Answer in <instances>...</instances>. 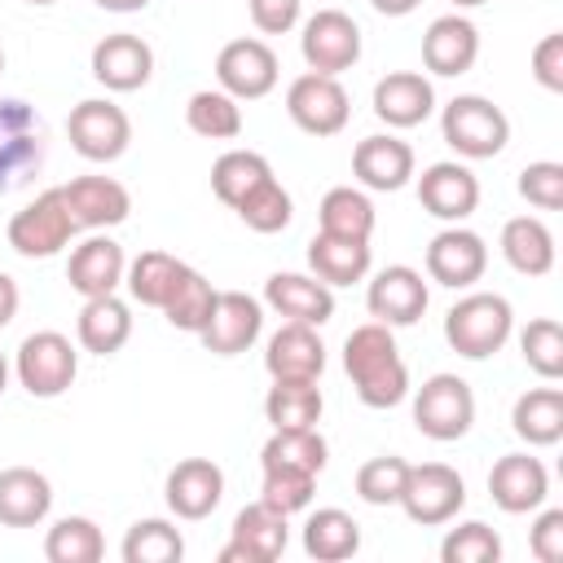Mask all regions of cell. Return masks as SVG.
<instances>
[{
    "label": "cell",
    "mask_w": 563,
    "mask_h": 563,
    "mask_svg": "<svg viewBox=\"0 0 563 563\" xmlns=\"http://www.w3.org/2000/svg\"><path fill=\"white\" fill-rule=\"evenodd\" d=\"M519 198L532 202L537 211H559L563 207V163H554V158L528 163L519 172Z\"/></svg>",
    "instance_id": "obj_48"
},
{
    "label": "cell",
    "mask_w": 563,
    "mask_h": 563,
    "mask_svg": "<svg viewBox=\"0 0 563 563\" xmlns=\"http://www.w3.org/2000/svg\"><path fill=\"white\" fill-rule=\"evenodd\" d=\"M282 79V62L277 53L255 40V35H242V40H229L220 53H216V84L238 97V101H260L277 88Z\"/></svg>",
    "instance_id": "obj_11"
},
{
    "label": "cell",
    "mask_w": 563,
    "mask_h": 563,
    "mask_svg": "<svg viewBox=\"0 0 563 563\" xmlns=\"http://www.w3.org/2000/svg\"><path fill=\"white\" fill-rule=\"evenodd\" d=\"M519 352L537 378H545V383L563 378V325L554 317H532L519 330Z\"/></svg>",
    "instance_id": "obj_44"
},
{
    "label": "cell",
    "mask_w": 563,
    "mask_h": 563,
    "mask_svg": "<svg viewBox=\"0 0 563 563\" xmlns=\"http://www.w3.org/2000/svg\"><path fill=\"white\" fill-rule=\"evenodd\" d=\"M361 550V523L339 510V506H321L308 515L303 523V554L317 563H343Z\"/></svg>",
    "instance_id": "obj_33"
},
{
    "label": "cell",
    "mask_w": 563,
    "mask_h": 563,
    "mask_svg": "<svg viewBox=\"0 0 563 563\" xmlns=\"http://www.w3.org/2000/svg\"><path fill=\"white\" fill-rule=\"evenodd\" d=\"M216 286L198 273V268H180V277H176V286H172V295L163 299V317H167V325L172 330H185V334H198L202 325H207V317H211V308H216Z\"/></svg>",
    "instance_id": "obj_36"
},
{
    "label": "cell",
    "mask_w": 563,
    "mask_h": 563,
    "mask_svg": "<svg viewBox=\"0 0 563 563\" xmlns=\"http://www.w3.org/2000/svg\"><path fill=\"white\" fill-rule=\"evenodd\" d=\"M435 110V88L422 70H387L374 84V114L387 128H418Z\"/></svg>",
    "instance_id": "obj_25"
},
{
    "label": "cell",
    "mask_w": 563,
    "mask_h": 563,
    "mask_svg": "<svg viewBox=\"0 0 563 563\" xmlns=\"http://www.w3.org/2000/svg\"><path fill=\"white\" fill-rule=\"evenodd\" d=\"M264 369H268V378H321L325 343H321L317 325H303V321L277 325L264 343Z\"/></svg>",
    "instance_id": "obj_26"
},
{
    "label": "cell",
    "mask_w": 563,
    "mask_h": 563,
    "mask_svg": "<svg viewBox=\"0 0 563 563\" xmlns=\"http://www.w3.org/2000/svg\"><path fill=\"white\" fill-rule=\"evenodd\" d=\"M299 53L308 62V70L317 75H343L361 62V26L343 13V9H317L308 22H303V35H299Z\"/></svg>",
    "instance_id": "obj_12"
},
{
    "label": "cell",
    "mask_w": 563,
    "mask_h": 563,
    "mask_svg": "<svg viewBox=\"0 0 563 563\" xmlns=\"http://www.w3.org/2000/svg\"><path fill=\"white\" fill-rule=\"evenodd\" d=\"M330 462V444L317 427H286V431H273L260 449V466H299V471H312L321 475Z\"/></svg>",
    "instance_id": "obj_38"
},
{
    "label": "cell",
    "mask_w": 563,
    "mask_h": 563,
    "mask_svg": "<svg viewBox=\"0 0 563 563\" xmlns=\"http://www.w3.org/2000/svg\"><path fill=\"white\" fill-rule=\"evenodd\" d=\"M233 211H238V220H242L251 233H282V229L290 224V216H295V202H290L286 185H282L277 176H268V180H260Z\"/></svg>",
    "instance_id": "obj_43"
},
{
    "label": "cell",
    "mask_w": 563,
    "mask_h": 563,
    "mask_svg": "<svg viewBox=\"0 0 563 563\" xmlns=\"http://www.w3.org/2000/svg\"><path fill=\"white\" fill-rule=\"evenodd\" d=\"M413 427L427 435V440H462L471 427H475V391L466 378L440 369L431 374L418 391H413Z\"/></svg>",
    "instance_id": "obj_4"
},
{
    "label": "cell",
    "mask_w": 563,
    "mask_h": 563,
    "mask_svg": "<svg viewBox=\"0 0 563 563\" xmlns=\"http://www.w3.org/2000/svg\"><path fill=\"white\" fill-rule=\"evenodd\" d=\"M18 303H22V290H18V282L9 277V273H0V330L18 317Z\"/></svg>",
    "instance_id": "obj_52"
},
{
    "label": "cell",
    "mask_w": 563,
    "mask_h": 563,
    "mask_svg": "<svg viewBox=\"0 0 563 563\" xmlns=\"http://www.w3.org/2000/svg\"><path fill=\"white\" fill-rule=\"evenodd\" d=\"M66 136H70V150L79 158H88V163H114L132 145V119H128L123 106H114L106 97H88V101L70 106Z\"/></svg>",
    "instance_id": "obj_8"
},
{
    "label": "cell",
    "mask_w": 563,
    "mask_h": 563,
    "mask_svg": "<svg viewBox=\"0 0 563 563\" xmlns=\"http://www.w3.org/2000/svg\"><path fill=\"white\" fill-rule=\"evenodd\" d=\"M405 479H409V462L396 457V453H378V457L361 462V471H356V497L365 506H396L400 493H405Z\"/></svg>",
    "instance_id": "obj_46"
},
{
    "label": "cell",
    "mask_w": 563,
    "mask_h": 563,
    "mask_svg": "<svg viewBox=\"0 0 563 563\" xmlns=\"http://www.w3.org/2000/svg\"><path fill=\"white\" fill-rule=\"evenodd\" d=\"M510 431L532 449L559 444L563 440V391L559 387H528L510 409Z\"/></svg>",
    "instance_id": "obj_32"
},
{
    "label": "cell",
    "mask_w": 563,
    "mask_h": 563,
    "mask_svg": "<svg viewBox=\"0 0 563 563\" xmlns=\"http://www.w3.org/2000/svg\"><path fill=\"white\" fill-rule=\"evenodd\" d=\"M449 4H457V9H479V4H488V0H449Z\"/></svg>",
    "instance_id": "obj_56"
},
{
    "label": "cell",
    "mask_w": 563,
    "mask_h": 563,
    "mask_svg": "<svg viewBox=\"0 0 563 563\" xmlns=\"http://www.w3.org/2000/svg\"><path fill=\"white\" fill-rule=\"evenodd\" d=\"M343 369L369 409H391L409 396V365L396 347L391 325L365 321L343 339Z\"/></svg>",
    "instance_id": "obj_1"
},
{
    "label": "cell",
    "mask_w": 563,
    "mask_h": 563,
    "mask_svg": "<svg viewBox=\"0 0 563 563\" xmlns=\"http://www.w3.org/2000/svg\"><path fill=\"white\" fill-rule=\"evenodd\" d=\"M101 554H106V537L88 515H66L44 537V559L48 563H97Z\"/></svg>",
    "instance_id": "obj_41"
},
{
    "label": "cell",
    "mask_w": 563,
    "mask_h": 563,
    "mask_svg": "<svg viewBox=\"0 0 563 563\" xmlns=\"http://www.w3.org/2000/svg\"><path fill=\"white\" fill-rule=\"evenodd\" d=\"M92 79L110 92H136L150 84L154 75V48L132 35V31H114V35H101L92 44Z\"/></svg>",
    "instance_id": "obj_18"
},
{
    "label": "cell",
    "mask_w": 563,
    "mask_h": 563,
    "mask_svg": "<svg viewBox=\"0 0 563 563\" xmlns=\"http://www.w3.org/2000/svg\"><path fill=\"white\" fill-rule=\"evenodd\" d=\"M185 123L202 141H233L242 136V106L224 88H198L185 101Z\"/></svg>",
    "instance_id": "obj_37"
},
{
    "label": "cell",
    "mask_w": 563,
    "mask_h": 563,
    "mask_svg": "<svg viewBox=\"0 0 563 563\" xmlns=\"http://www.w3.org/2000/svg\"><path fill=\"white\" fill-rule=\"evenodd\" d=\"M62 198H66L75 224L92 229V233L123 224L128 211H132V194L114 176H75V180L62 185Z\"/></svg>",
    "instance_id": "obj_24"
},
{
    "label": "cell",
    "mask_w": 563,
    "mask_h": 563,
    "mask_svg": "<svg viewBox=\"0 0 563 563\" xmlns=\"http://www.w3.org/2000/svg\"><path fill=\"white\" fill-rule=\"evenodd\" d=\"M352 176L374 194H396L413 180V150L391 132H374L352 150Z\"/></svg>",
    "instance_id": "obj_23"
},
{
    "label": "cell",
    "mask_w": 563,
    "mask_h": 563,
    "mask_svg": "<svg viewBox=\"0 0 563 563\" xmlns=\"http://www.w3.org/2000/svg\"><path fill=\"white\" fill-rule=\"evenodd\" d=\"M427 303H431V290H427V282H422V273L418 268H409V264H387V268H378L374 277H369V286H365V308H369V317L374 321H383V325H413L422 312H427Z\"/></svg>",
    "instance_id": "obj_15"
},
{
    "label": "cell",
    "mask_w": 563,
    "mask_h": 563,
    "mask_svg": "<svg viewBox=\"0 0 563 563\" xmlns=\"http://www.w3.org/2000/svg\"><path fill=\"white\" fill-rule=\"evenodd\" d=\"M264 479H260V501L282 510L286 519L308 510L312 506V493H317V475L312 471H299V466H260Z\"/></svg>",
    "instance_id": "obj_45"
},
{
    "label": "cell",
    "mask_w": 563,
    "mask_h": 563,
    "mask_svg": "<svg viewBox=\"0 0 563 563\" xmlns=\"http://www.w3.org/2000/svg\"><path fill=\"white\" fill-rule=\"evenodd\" d=\"M299 9H303V0H246V13H251V22H255L260 35H286V31H295Z\"/></svg>",
    "instance_id": "obj_50"
},
{
    "label": "cell",
    "mask_w": 563,
    "mask_h": 563,
    "mask_svg": "<svg viewBox=\"0 0 563 563\" xmlns=\"http://www.w3.org/2000/svg\"><path fill=\"white\" fill-rule=\"evenodd\" d=\"M369 264H374V251L369 242H356V238H334V233H312L308 242V268L317 282H325L330 290L334 286H352V282H365L369 277Z\"/></svg>",
    "instance_id": "obj_29"
},
{
    "label": "cell",
    "mask_w": 563,
    "mask_h": 563,
    "mask_svg": "<svg viewBox=\"0 0 563 563\" xmlns=\"http://www.w3.org/2000/svg\"><path fill=\"white\" fill-rule=\"evenodd\" d=\"M488 268V246L475 229L449 224L427 242V277L449 290H471Z\"/></svg>",
    "instance_id": "obj_13"
},
{
    "label": "cell",
    "mask_w": 563,
    "mask_h": 563,
    "mask_svg": "<svg viewBox=\"0 0 563 563\" xmlns=\"http://www.w3.org/2000/svg\"><path fill=\"white\" fill-rule=\"evenodd\" d=\"M264 303L277 317L303 321V325H325L334 317V290L312 273H273L264 282Z\"/></svg>",
    "instance_id": "obj_27"
},
{
    "label": "cell",
    "mask_w": 563,
    "mask_h": 563,
    "mask_svg": "<svg viewBox=\"0 0 563 563\" xmlns=\"http://www.w3.org/2000/svg\"><path fill=\"white\" fill-rule=\"evenodd\" d=\"M260 330H264V303L246 290H220L198 339L216 356H238L260 339Z\"/></svg>",
    "instance_id": "obj_16"
},
{
    "label": "cell",
    "mask_w": 563,
    "mask_h": 563,
    "mask_svg": "<svg viewBox=\"0 0 563 563\" xmlns=\"http://www.w3.org/2000/svg\"><path fill=\"white\" fill-rule=\"evenodd\" d=\"M13 374L18 383L35 396V400H53L62 396L75 374H79V352L75 343L62 334V330H35L18 343V356H13Z\"/></svg>",
    "instance_id": "obj_5"
},
{
    "label": "cell",
    "mask_w": 563,
    "mask_h": 563,
    "mask_svg": "<svg viewBox=\"0 0 563 563\" xmlns=\"http://www.w3.org/2000/svg\"><path fill=\"white\" fill-rule=\"evenodd\" d=\"M515 334V308L497 290H471L444 312V343L466 361H488Z\"/></svg>",
    "instance_id": "obj_2"
},
{
    "label": "cell",
    "mask_w": 563,
    "mask_h": 563,
    "mask_svg": "<svg viewBox=\"0 0 563 563\" xmlns=\"http://www.w3.org/2000/svg\"><path fill=\"white\" fill-rule=\"evenodd\" d=\"M79 233L66 198H62V185L57 189H44L35 194L22 211H13L9 220V246L22 255V260H48L57 255L62 246H70V238Z\"/></svg>",
    "instance_id": "obj_6"
},
{
    "label": "cell",
    "mask_w": 563,
    "mask_h": 563,
    "mask_svg": "<svg viewBox=\"0 0 563 563\" xmlns=\"http://www.w3.org/2000/svg\"><path fill=\"white\" fill-rule=\"evenodd\" d=\"M440 559L444 563H497L501 559V537L484 519H466V523L444 532Z\"/></svg>",
    "instance_id": "obj_47"
},
{
    "label": "cell",
    "mask_w": 563,
    "mask_h": 563,
    "mask_svg": "<svg viewBox=\"0 0 563 563\" xmlns=\"http://www.w3.org/2000/svg\"><path fill=\"white\" fill-rule=\"evenodd\" d=\"M488 497L506 515H532L550 497V471L532 453H506L488 471Z\"/></svg>",
    "instance_id": "obj_17"
},
{
    "label": "cell",
    "mask_w": 563,
    "mask_h": 563,
    "mask_svg": "<svg viewBox=\"0 0 563 563\" xmlns=\"http://www.w3.org/2000/svg\"><path fill=\"white\" fill-rule=\"evenodd\" d=\"M286 114L308 136H339L347 128V119H352V97L334 75L303 70L286 88Z\"/></svg>",
    "instance_id": "obj_9"
},
{
    "label": "cell",
    "mask_w": 563,
    "mask_h": 563,
    "mask_svg": "<svg viewBox=\"0 0 563 563\" xmlns=\"http://www.w3.org/2000/svg\"><path fill=\"white\" fill-rule=\"evenodd\" d=\"M75 339L84 352L92 356H114L128 339H132V308L119 295H97L84 299L79 321H75Z\"/></svg>",
    "instance_id": "obj_30"
},
{
    "label": "cell",
    "mask_w": 563,
    "mask_h": 563,
    "mask_svg": "<svg viewBox=\"0 0 563 563\" xmlns=\"http://www.w3.org/2000/svg\"><path fill=\"white\" fill-rule=\"evenodd\" d=\"M374 220H378V216H374V202H369V194L356 189V185H334V189H325V198H321V207H317L321 233H334V238L369 242Z\"/></svg>",
    "instance_id": "obj_35"
},
{
    "label": "cell",
    "mask_w": 563,
    "mask_h": 563,
    "mask_svg": "<svg viewBox=\"0 0 563 563\" xmlns=\"http://www.w3.org/2000/svg\"><path fill=\"white\" fill-rule=\"evenodd\" d=\"M321 409H325V396H321L317 378H273V387L264 396V418L273 422V431L317 427Z\"/></svg>",
    "instance_id": "obj_34"
},
{
    "label": "cell",
    "mask_w": 563,
    "mask_h": 563,
    "mask_svg": "<svg viewBox=\"0 0 563 563\" xmlns=\"http://www.w3.org/2000/svg\"><path fill=\"white\" fill-rule=\"evenodd\" d=\"M53 510V484L35 466L0 471V523L4 528H40Z\"/></svg>",
    "instance_id": "obj_28"
},
{
    "label": "cell",
    "mask_w": 563,
    "mask_h": 563,
    "mask_svg": "<svg viewBox=\"0 0 563 563\" xmlns=\"http://www.w3.org/2000/svg\"><path fill=\"white\" fill-rule=\"evenodd\" d=\"M369 4H374L383 18H405V13H413L422 0H369Z\"/></svg>",
    "instance_id": "obj_53"
},
{
    "label": "cell",
    "mask_w": 563,
    "mask_h": 563,
    "mask_svg": "<svg viewBox=\"0 0 563 563\" xmlns=\"http://www.w3.org/2000/svg\"><path fill=\"white\" fill-rule=\"evenodd\" d=\"M396 506L413 523L440 528V523L457 519V510L466 506V479L444 462H422V466L409 462V479H405V493Z\"/></svg>",
    "instance_id": "obj_10"
},
{
    "label": "cell",
    "mask_w": 563,
    "mask_h": 563,
    "mask_svg": "<svg viewBox=\"0 0 563 563\" xmlns=\"http://www.w3.org/2000/svg\"><path fill=\"white\" fill-rule=\"evenodd\" d=\"M532 79L545 92H563V31H550L532 48Z\"/></svg>",
    "instance_id": "obj_49"
},
{
    "label": "cell",
    "mask_w": 563,
    "mask_h": 563,
    "mask_svg": "<svg viewBox=\"0 0 563 563\" xmlns=\"http://www.w3.org/2000/svg\"><path fill=\"white\" fill-rule=\"evenodd\" d=\"M479 62V31L471 18L462 13H440L427 31H422V66L431 75L457 79Z\"/></svg>",
    "instance_id": "obj_22"
},
{
    "label": "cell",
    "mask_w": 563,
    "mask_h": 563,
    "mask_svg": "<svg viewBox=\"0 0 563 563\" xmlns=\"http://www.w3.org/2000/svg\"><path fill=\"white\" fill-rule=\"evenodd\" d=\"M501 260L523 277H545L554 268V233L541 216H510L501 224Z\"/></svg>",
    "instance_id": "obj_31"
},
{
    "label": "cell",
    "mask_w": 563,
    "mask_h": 563,
    "mask_svg": "<svg viewBox=\"0 0 563 563\" xmlns=\"http://www.w3.org/2000/svg\"><path fill=\"white\" fill-rule=\"evenodd\" d=\"M4 387H9V361H4V352H0V396H4Z\"/></svg>",
    "instance_id": "obj_55"
},
{
    "label": "cell",
    "mask_w": 563,
    "mask_h": 563,
    "mask_svg": "<svg viewBox=\"0 0 563 563\" xmlns=\"http://www.w3.org/2000/svg\"><path fill=\"white\" fill-rule=\"evenodd\" d=\"M44 167V123L22 97H0V194L22 189Z\"/></svg>",
    "instance_id": "obj_7"
},
{
    "label": "cell",
    "mask_w": 563,
    "mask_h": 563,
    "mask_svg": "<svg viewBox=\"0 0 563 563\" xmlns=\"http://www.w3.org/2000/svg\"><path fill=\"white\" fill-rule=\"evenodd\" d=\"M273 167L264 154L255 150H224L216 163H211V194L224 202V207H238L260 180H268Z\"/></svg>",
    "instance_id": "obj_39"
},
{
    "label": "cell",
    "mask_w": 563,
    "mask_h": 563,
    "mask_svg": "<svg viewBox=\"0 0 563 563\" xmlns=\"http://www.w3.org/2000/svg\"><path fill=\"white\" fill-rule=\"evenodd\" d=\"M0 70H4V48H0Z\"/></svg>",
    "instance_id": "obj_58"
},
{
    "label": "cell",
    "mask_w": 563,
    "mask_h": 563,
    "mask_svg": "<svg viewBox=\"0 0 563 563\" xmlns=\"http://www.w3.org/2000/svg\"><path fill=\"white\" fill-rule=\"evenodd\" d=\"M123 273H128V255L123 246L101 229V233H88L70 260H66V282L75 295L84 299H97V295H114L123 286Z\"/></svg>",
    "instance_id": "obj_21"
},
{
    "label": "cell",
    "mask_w": 563,
    "mask_h": 563,
    "mask_svg": "<svg viewBox=\"0 0 563 563\" xmlns=\"http://www.w3.org/2000/svg\"><path fill=\"white\" fill-rule=\"evenodd\" d=\"M163 497H167V510L176 519L198 523V519L216 515V506L224 501V471L211 457H185L167 471Z\"/></svg>",
    "instance_id": "obj_20"
},
{
    "label": "cell",
    "mask_w": 563,
    "mask_h": 563,
    "mask_svg": "<svg viewBox=\"0 0 563 563\" xmlns=\"http://www.w3.org/2000/svg\"><path fill=\"white\" fill-rule=\"evenodd\" d=\"M97 9H106V13H136V9H145L150 0H92Z\"/></svg>",
    "instance_id": "obj_54"
},
{
    "label": "cell",
    "mask_w": 563,
    "mask_h": 563,
    "mask_svg": "<svg viewBox=\"0 0 563 563\" xmlns=\"http://www.w3.org/2000/svg\"><path fill=\"white\" fill-rule=\"evenodd\" d=\"M528 550L541 559V563H559L563 559V510H541L528 528Z\"/></svg>",
    "instance_id": "obj_51"
},
{
    "label": "cell",
    "mask_w": 563,
    "mask_h": 563,
    "mask_svg": "<svg viewBox=\"0 0 563 563\" xmlns=\"http://www.w3.org/2000/svg\"><path fill=\"white\" fill-rule=\"evenodd\" d=\"M440 136L457 158H497L510 145V119L479 92H462L440 110Z\"/></svg>",
    "instance_id": "obj_3"
},
{
    "label": "cell",
    "mask_w": 563,
    "mask_h": 563,
    "mask_svg": "<svg viewBox=\"0 0 563 563\" xmlns=\"http://www.w3.org/2000/svg\"><path fill=\"white\" fill-rule=\"evenodd\" d=\"M26 4H57V0H26Z\"/></svg>",
    "instance_id": "obj_57"
},
{
    "label": "cell",
    "mask_w": 563,
    "mask_h": 563,
    "mask_svg": "<svg viewBox=\"0 0 563 563\" xmlns=\"http://www.w3.org/2000/svg\"><path fill=\"white\" fill-rule=\"evenodd\" d=\"M418 202L427 216L444 220V224H462L475 207H479V180L466 163L457 158H444V163H431L422 167L418 176Z\"/></svg>",
    "instance_id": "obj_19"
},
{
    "label": "cell",
    "mask_w": 563,
    "mask_h": 563,
    "mask_svg": "<svg viewBox=\"0 0 563 563\" xmlns=\"http://www.w3.org/2000/svg\"><path fill=\"white\" fill-rule=\"evenodd\" d=\"M286 545H290L286 515L264 501H251L233 515V532L229 545L220 550V563H273L286 554Z\"/></svg>",
    "instance_id": "obj_14"
},
{
    "label": "cell",
    "mask_w": 563,
    "mask_h": 563,
    "mask_svg": "<svg viewBox=\"0 0 563 563\" xmlns=\"http://www.w3.org/2000/svg\"><path fill=\"white\" fill-rule=\"evenodd\" d=\"M180 268H185V260H176V255H167V251H141V255L128 264L123 286H128V295H132L141 308H163V299L172 295Z\"/></svg>",
    "instance_id": "obj_40"
},
{
    "label": "cell",
    "mask_w": 563,
    "mask_h": 563,
    "mask_svg": "<svg viewBox=\"0 0 563 563\" xmlns=\"http://www.w3.org/2000/svg\"><path fill=\"white\" fill-rule=\"evenodd\" d=\"M123 563H180L185 537L172 519H136L119 545Z\"/></svg>",
    "instance_id": "obj_42"
}]
</instances>
